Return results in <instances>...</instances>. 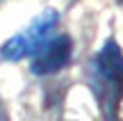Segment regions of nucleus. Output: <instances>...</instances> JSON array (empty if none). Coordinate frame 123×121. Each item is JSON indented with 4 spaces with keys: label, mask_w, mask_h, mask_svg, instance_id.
<instances>
[{
    "label": "nucleus",
    "mask_w": 123,
    "mask_h": 121,
    "mask_svg": "<svg viewBox=\"0 0 123 121\" xmlns=\"http://www.w3.org/2000/svg\"><path fill=\"white\" fill-rule=\"evenodd\" d=\"M91 87L103 105L107 121L116 119V110L123 98V53L116 41H107L91 62Z\"/></svg>",
    "instance_id": "nucleus-1"
},
{
    "label": "nucleus",
    "mask_w": 123,
    "mask_h": 121,
    "mask_svg": "<svg viewBox=\"0 0 123 121\" xmlns=\"http://www.w3.org/2000/svg\"><path fill=\"white\" fill-rule=\"evenodd\" d=\"M59 14L55 9H46L41 16H37L34 21L27 25V30L14 34L12 39H7L0 48V57L5 62H18L23 57H34L50 39L53 32L57 27Z\"/></svg>",
    "instance_id": "nucleus-2"
},
{
    "label": "nucleus",
    "mask_w": 123,
    "mask_h": 121,
    "mask_svg": "<svg viewBox=\"0 0 123 121\" xmlns=\"http://www.w3.org/2000/svg\"><path fill=\"white\" fill-rule=\"evenodd\" d=\"M71 55H73V41L66 34L53 37V39L34 55L32 73H34V76H53V73L62 71V69L68 64Z\"/></svg>",
    "instance_id": "nucleus-3"
},
{
    "label": "nucleus",
    "mask_w": 123,
    "mask_h": 121,
    "mask_svg": "<svg viewBox=\"0 0 123 121\" xmlns=\"http://www.w3.org/2000/svg\"><path fill=\"white\" fill-rule=\"evenodd\" d=\"M121 2H123V0H121Z\"/></svg>",
    "instance_id": "nucleus-4"
}]
</instances>
